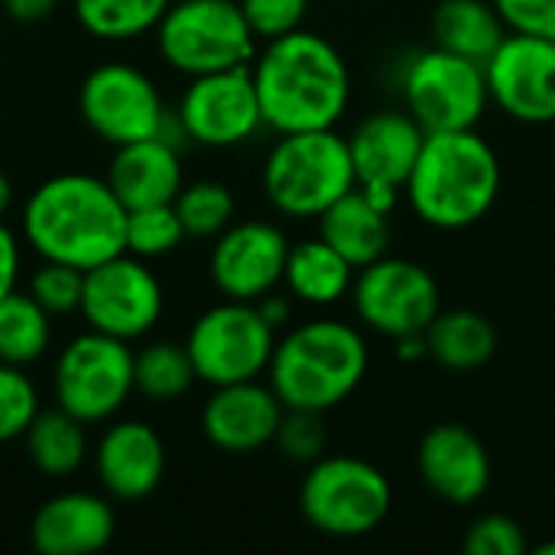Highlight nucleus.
I'll list each match as a JSON object with an SVG mask.
<instances>
[{"label": "nucleus", "mask_w": 555, "mask_h": 555, "mask_svg": "<svg viewBox=\"0 0 555 555\" xmlns=\"http://www.w3.org/2000/svg\"><path fill=\"white\" fill-rule=\"evenodd\" d=\"M263 127L276 133L332 130L351 104V68L338 46L312 29L267 39L250 62Z\"/></svg>", "instance_id": "1"}, {"label": "nucleus", "mask_w": 555, "mask_h": 555, "mask_svg": "<svg viewBox=\"0 0 555 555\" xmlns=\"http://www.w3.org/2000/svg\"><path fill=\"white\" fill-rule=\"evenodd\" d=\"M23 237L42 260L91 270L127 250V208L107 179L62 172L26 198Z\"/></svg>", "instance_id": "2"}, {"label": "nucleus", "mask_w": 555, "mask_h": 555, "mask_svg": "<svg viewBox=\"0 0 555 555\" xmlns=\"http://www.w3.org/2000/svg\"><path fill=\"white\" fill-rule=\"evenodd\" d=\"M504 182L494 146L478 130L429 133L403 185L410 211L436 231H465L498 202Z\"/></svg>", "instance_id": "3"}, {"label": "nucleus", "mask_w": 555, "mask_h": 555, "mask_svg": "<svg viewBox=\"0 0 555 555\" xmlns=\"http://www.w3.org/2000/svg\"><path fill=\"white\" fill-rule=\"evenodd\" d=\"M371 351L364 335L341 319H312L276 338L270 387L286 410L328 413L364 380Z\"/></svg>", "instance_id": "4"}, {"label": "nucleus", "mask_w": 555, "mask_h": 555, "mask_svg": "<svg viewBox=\"0 0 555 555\" xmlns=\"http://www.w3.org/2000/svg\"><path fill=\"white\" fill-rule=\"evenodd\" d=\"M267 202L286 218H315L358 185L348 137L332 130L280 133L260 172Z\"/></svg>", "instance_id": "5"}, {"label": "nucleus", "mask_w": 555, "mask_h": 555, "mask_svg": "<svg viewBox=\"0 0 555 555\" xmlns=\"http://www.w3.org/2000/svg\"><path fill=\"white\" fill-rule=\"evenodd\" d=\"M393 507L390 478L358 455H322L309 465L299 488V511L306 524L335 540H358L374 533Z\"/></svg>", "instance_id": "6"}, {"label": "nucleus", "mask_w": 555, "mask_h": 555, "mask_svg": "<svg viewBox=\"0 0 555 555\" xmlns=\"http://www.w3.org/2000/svg\"><path fill=\"white\" fill-rule=\"evenodd\" d=\"M257 42L237 0H172L156 26L163 62L185 78L250 65Z\"/></svg>", "instance_id": "7"}, {"label": "nucleus", "mask_w": 555, "mask_h": 555, "mask_svg": "<svg viewBox=\"0 0 555 555\" xmlns=\"http://www.w3.org/2000/svg\"><path fill=\"white\" fill-rule=\"evenodd\" d=\"M400 91L403 107L426 133L478 130L491 107L485 65L442 46L423 49L406 62Z\"/></svg>", "instance_id": "8"}, {"label": "nucleus", "mask_w": 555, "mask_h": 555, "mask_svg": "<svg viewBox=\"0 0 555 555\" xmlns=\"http://www.w3.org/2000/svg\"><path fill=\"white\" fill-rule=\"evenodd\" d=\"M276 348V328L254 302L224 299L202 312L185 338V351L198 380L208 387L257 380L267 374Z\"/></svg>", "instance_id": "9"}, {"label": "nucleus", "mask_w": 555, "mask_h": 555, "mask_svg": "<svg viewBox=\"0 0 555 555\" xmlns=\"http://www.w3.org/2000/svg\"><path fill=\"white\" fill-rule=\"evenodd\" d=\"M52 390L59 410H65L78 423H104L120 413L130 393H137L133 351L127 348V341L88 328L59 351Z\"/></svg>", "instance_id": "10"}, {"label": "nucleus", "mask_w": 555, "mask_h": 555, "mask_svg": "<svg viewBox=\"0 0 555 555\" xmlns=\"http://www.w3.org/2000/svg\"><path fill=\"white\" fill-rule=\"evenodd\" d=\"M351 306L364 328L384 338L423 335L442 312L436 276L406 257H380L354 273Z\"/></svg>", "instance_id": "11"}, {"label": "nucleus", "mask_w": 555, "mask_h": 555, "mask_svg": "<svg viewBox=\"0 0 555 555\" xmlns=\"http://www.w3.org/2000/svg\"><path fill=\"white\" fill-rule=\"evenodd\" d=\"M81 120L111 146L159 137L169 114L153 78L127 62H104L91 68L78 88Z\"/></svg>", "instance_id": "12"}, {"label": "nucleus", "mask_w": 555, "mask_h": 555, "mask_svg": "<svg viewBox=\"0 0 555 555\" xmlns=\"http://www.w3.org/2000/svg\"><path fill=\"white\" fill-rule=\"evenodd\" d=\"M78 312L91 332H101L130 345L156 328L163 315V286L140 257L124 250L85 270Z\"/></svg>", "instance_id": "13"}, {"label": "nucleus", "mask_w": 555, "mask_h": 555, "mask_svg": "<svg viewBox=\"0 0 555 555\" xmlns=\"http://www.w3.org/2000/svg\"><path fill=\"white\" fill-rule=\"evenodd\" d=\"M176 117L185 140L198 146L228 150L247 143L263 127L250 65L189 78Z\"/></svg>", "instance_id": "14"}, {"label": "nucleus", "mask_w": 555, "mask_h": 555, "mask_svg": "<svg viewBox=\"0 0 555 555\" xmlns=\"http://www.w3.org/2000/svg\"><path fill=\"white\" fill-rule=\"evenodd\" d=\"M491 104L527 127L555 124V39L507 33L485 62Z\"/></svg>", "instance_id": "15"}, {"label": "nucleus", "mask_w": 555, "mask_h": 555, "mask_svg": "<svg viewBox=\"0 0 555 555\" xmlns=\"http://www.w3.org/2000/svg\"><path fill=\"white\" fill-rule=\"evenodd\" d=\"M289 237L273 221H231L211 247L208 273L224 299L257 302L283 286Z\"/></svg>", "instance_id": "16"}, {"label": "nucleus", "mask_w": 555, "mask_h": 555, "mask_svg": "<svg viewBox=\"0 0 555 555\" xmlns=\"http://www.w3.org/2000/svg\"><path fill=\"white\" fill-rule=\"evenodd\" d=\"M416 472L439 501L455 507L478 504L491 488L488 446L462 423H439L420 439Z\"/></svg>", "instance_id": "17"}, {"label": "nucleus", "mask_w": 555, "mask_h": 555, "mask_svg": "<svg viewBox=\"0 0 555 555\" xmlns=\"http://www.w3.org/2000/svg\"><path fill=\"white\" fill-rule=\"evenodd\" d=\"M283 400L270 384L241 380L215 387L202 410V433L205 439L228 455H250L260 452L276 439L283 423Z\"/></svg>", "instance_id": "18"}, {"label": "nucleus", "mask_w": 555, "mask_h": 555, "mask_svg": "<svg viewBox=\"0 0 555 555\" xmlns=\"http://www.w3.org/2000/svg\"><path fill=\"white\" fill-rule=\"evenodd\" d=\"M426 130L406 107L374 111L348 133V153L358 185H397L403 189L426 143Z\"/></svg>", "instance_id": "19"}, {"label": "nucleus", "mask_w": 555, "mask_h": 555, "mask_svg": "<svg viewBox=\"0 0 555 555\" xmlns=\"http://www.w3.org/2000/svg\"><path fill=\"white\" fill-rule=\"evenodd\" d=\"M94 472L111 498L127 504L143 501L166 475V446L156 429L140 420L114 423L94 446Z\"/></svg>", "instance_id": "20"}, {"label": "nucleus", "mask_w": 555, "mask_h": 555, "mask_svg": "<svg viewBox=\"0 0 555 555\" xmlns=\"http://www.w3.org/2000/svg\"><path fill=\"white\" fill-rule=\"evenodd\" d=\"M117 530L111 504L88 491H65L49 498L29 527L33 550L39 555L101 553Z\"/></svg>", "instance_id": "21"}, {"label": "nucleus", "mask_w": 555, "mask_h": 555, "mask_svg": "<svg viewBox=\"0 0 555 555\" xmlns=\"http://www.w3.org/2000/svg\"><path fill=\"white\" fill-rule=\"evenodd\" d=\"M114 159L107 169V185L117 192L124 208H150L172 205L182 192V159L176 143L163 137L137 140L114 146Z\"/></svg>", "instance_id": "22"}, {"label": "nucleus", "mask_w": 555, "mask_h": 555, "mask_svg": "<svg viewBox=\"0 0 555 555\" xmlns=\"http://www.w3.org/2000/svg\"><path fill=\"white\" fill-rule=\"evenodd\" d=\"M319 237L328 241L354 270L380 260L390 247V215L367 202L354 185L332 208L319 215Z\"/></svg>", "instance_id": "23"}, {"label": "nucleus", "mask_w": 555, "mask_h": 555, "mask_svg": "<svg viewBox=\"0 0 555 555\" xmlns=\"http://www.w3.org/2000/svg\"><path fill=\"white\" fill-rule=\"evenodd\" d=\"M354 267L322 237H309L299 244H289L283 286L296 302L325 309L351 296L354 286Z\"/></svg>", "instance_id": "24"}, {"label": "nucleus", "mask_w": 555, "mask_h": 555, "mask_svg": "<svg viewBox=\"0 0 555 555\" xmlns=\"http://www.w3.org/2000/svg\"><path fill=\"white\" fill-rule=\"evenodd\" d=\"M433 36L436 46L485 65L504 42L507 26L491 0H442L433 13Z\"/></svg>", "instance_id": "25"}, {"label": "nucleus", "mask_w": 555, "mask_h": 555, "mask_svg": "<svg viewBox=\"0 0 555 555\" xmlns=\"http://www.w3.org/2000/svg\"><path fill=\"white\" fill-rule=\"evenodd\" d=\"M426 345L436 364H442L446 371L468 374V371L485 367L494 358L498 332L481 312L452 309L433 319V325L426 328Z\"/></svg>", "instance_id": "26"}, {"label": "nucleus", "mask_w": 555, "mask_h": 555, "mask_svg": "<svg viewBox=\"0 0 555 555\" xmlns=\"http://www.w3.org/2000/svg\"><path fill=\"white\" fill-rule=\"evenodd\" d=\"M26 452H29V462L42 475L65 478V475L78 472L88 459L85 423H78L65 410L36 413V420L26 429Z\"/></svg>", "instance_id": "27"}, {"label": "nucleus", "mask_w": 555, "mask_h": 555, "mask_svg": "<svg viewBox=\"0 0 555 555\" xmlns=\"http://www.w3.org/2000/svg\"><path fill=\"white\" fill-rule=\"evenodd\" d=\"M52 315L29 293H7L0 299V361L3 364H36L52 341Z\"/></svg>", "instance_id": "28"}, {"label": "nucleus", "mask_w": 555, "mask_h": 555, "mask_svg": "<svg viewBox=\"0 0 555 555\" xmlns=\"http://www.w3.org/2000/svg\"><path fill=\"white\" fill-rule=\"evenodd\" d=\"M198 380L185 345L153 341L133 354V390L150 403H172Z\"/></svg>", "instance_id": "29"}, {"label": "nucleus", "mask_w": 555, "mask_h": 555, "mask_svg": "<svg viewBox=\"0 0 555 555\" xmlns=\"http://www.w3.org/2000/svg\"><path fill=\"white\" fill-rule=\"evenodd\" d=\"M169 7L172 0H75V16L94 39L124 42L153 33Z\"/></svg>", "instance_id": "30"}, {"label": "nucleus", "mask_w": 555, "mask_h": 555, "mask_svg": "<svg viewBox=\"0 0 555 555\" xmlns=\"http://www.w3.org/2000/svg\"><path fill=\"white\" fill-rule=\"evenodd\" d=\"M176 215L189 237H218L234 218V195L224 182H192L176 195Z\"/></svg>", "instance_id": "31"}, {"label": "nucleus", "mask_w": 555, "mask_h": 555, "mask_svg": "<svg viewBox=\"0 0 555 555\" xmlns=\"http://www.w3.org/2000/svg\"><path fill=\"white\" fill-rule=\"evenodd\" d=\"M185 228L176 215V205H150L127 211V254L140 260H156L172 254L185 241Z\"/></svg>", "instance_id": "32"}, {"label": "nucleus", "mask_w": 555, "mask_h": 555, "mask_svg": "<svg viewBox=\"0 0 555 555\" xmlns=\"http://www.w3.org/2000/svg\"><path fill=\"white\" fill-rule=\"evenodd\" d=\"M36 413H39V397L33 380L23 374V367L0 361V446L26 436Z\"/></svg>", "instance_id": "33"}, {"label": "nucleus", "mask_w": 555, "mask_h": 555, "mask_svg": "<svg viewBox=\"0 0 555 555\" xmlns=\"http://www.w3.org/2000/svg\"><path fill=\"white\" fill-rule=\"evenodd\" d=\"M85 289V270H75L68 263L42 260V267L29 280V296L49 312V315H68L78 312Z\"/></svg>", "instance_id": "34"}, {"label": "nucleus", "mask_w": 555, "mask_h": 555, "mask_svg": "<svg viewBox=\"0 0 555 555\" xmlns=\"http://www.w3.org/2000/svg\"><path fill=\"white\" fill-rule=\"evenodd\" d=\"M325 413L315 410H286L283 423L276 429V446L283 452V459L299 462V465H312L325 455L328 446V433H325Z\"/></svg>", "instance_id": "35"}, {"label": "nucleus", "mask_w": 555, "mask_h": 555, "mask_svg": "<svg viewBox=\"0 0 555 555\" xmlns=\"http://www.w3.org/2000/svg\"><path fill=\"white\" fill-rule=\"evenodd\" d=\"M530 550L524 527L507 514H485L465 533L468 555H524Z\"/></svg>", "instance_id": "36"}, {"label": "nucleus", "mask_w": 555, "mask_h": 555, "mask_svg": "<svg viewBox=\"0 0 555 555\" xmlns=\"http://www.w3.org/2000/svg\"><path fill=\"white\" fill-rule=\"evenodd\" d=\"M237 3L260 42L302 29L309 16V0H237Z\"/></svg>", "instance_id": "37"}, {"label": "nucleus", "mask_w": 555, "mask_h": 555, "mask_svg": "<svg viewBox=\"0 0 555 555\" xmlns=\"http://www.w3.org/2000/svg\"><path fill=\"white\" fill-rule=\"evenodd\" d=\"M507 33L555 39V0H491Z\"/></svg>", "instance_id": "38"}, {"label": "nucleus", "mask_w": 555, "mask_h": 555, "mask_svg": "<svg viewBox=\"0 0 555 555\" xmlns=\"http://www.w3.org/2000/svg\"><path fill=\"white\" fill-rule=\"evenodd\" d=\"M20 280V244L0 218V299L16 289Z\"/></svg>", "instance_id": "39"}, {"label": "nucleus", "mask_w": 555, "mask_h": 555, "mask_svg": "<svg viewBox=\"0 0 555 555\" xmlns=\"http://www.w3.org/2000/svg\"><path fill=\"white\" fill-rule=\"evenodd\" d=\"M257 309H260V315L280 332V328H286L289 325V319H293V296L286 293H280V289H273V293H267V296H260L257 302H254Z\"/></svg>", "instance_id": "40"}, {"label": "nucleus", "mask_w": 555, "mask_h": 555, "mask_svg": "<svg viewBox=\"0 0 555 555\" xmlns=\"http://www.w3.org/2000/svg\"><path fill=\"white\" fill-rule=\"evenodd\" d=\"M59 0H3V13L13 23H39L55 10Z\"/></svg>", "instance_id": "41"}, {"label": "nucleus", "mask_w": 555, "mask_h": 555, "mask_svg": "<svg viewBox=\"0 0 555 555\" xmlns=\"http://www.w3.org/2000/svg\"><path fill=\"white\" fill-rule=\"evenodd\" d=\"M397 358L406 361V364H416V361L429 358L426 332L423 335H403V338H397Z\"/></svg>", "instance_id": "42"}, {"label": "nucleus", "mask_w": 555, "mask_h": 555, "mask_svg": "<svg viewBox=\"0 0 555 555\" xmlns=\"http://www.w3.org/2000/svg\"><path fill=\"white\" fill-rule=\"evenodd\" d=\"M10 202H13V185H10V179H7V176L0 172V218L7 215Z\"/></svg>", "instance_id": "43"}, {"label": "nucleus", "mask_w": 555, "mask_h": 555, "mask_svg": "<svg viewBox=\"0 0 555 555\" xmlns=\"http://www.w3.org/2000/svg\"><path fill=\"white\" fill-rule=\"evenodd\" d=\"M537 555H555V543H543V546H537Z\"/></svg>", "instance_id": "44"}]
</instances>
